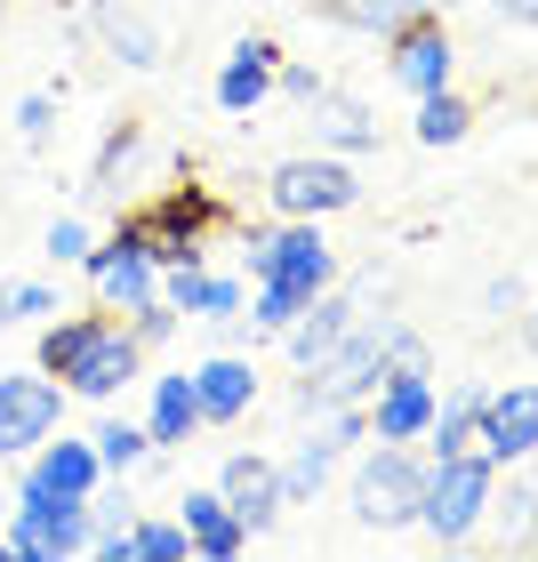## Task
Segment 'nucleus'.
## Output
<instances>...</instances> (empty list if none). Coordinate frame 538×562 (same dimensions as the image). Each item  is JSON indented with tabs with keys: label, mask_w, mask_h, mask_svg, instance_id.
<instances>
[{
	"label": "nucleus",
	"mask_w": 538,
	"mask_h": 562,
	"mask_svg": "<svg viewBox=\"0 0 538 562\" xmlns=\"http://www.w3.org/2000/svg\"><path fill=\"white\" fill-rule=\"evenodd\" d=\"M41 370L81 402H113L121 386H137L145 346H137V329L113 322V314H65V322L41 329Z\"/></svg>",
	"instance_id": "obj_1"
},
{
	"label": "nucleus",
	"mask_w": 538,
	"mask_h": 562,
	"mask_svg": "<svg viewBox=\"0 0 538 562\" xmlns=\"http://www.w3.org/2000/svg\"><path fill=\"white\" fill-rule=\"evenodd\" d=\"M217 225H225V201L210 186H169V193H153L145 210L121 217V234L169 273V266H201V241H210Z\"/></svg>",
	"instance_id": "obj_2"
},
{
	"label": "nucleus",
	"mask_w": 538,
	"mask_h": 562,
	"mask_svg": "<svg viewBox=\"0 0 538 562\" xmlns=\"http://www.w3.org/2000/svg\"><path fill=\"white\" fill-rule=\"evenodd\" d=\"M491 491H498V467L482 450H458V458H426V491H418V530L426 539H474L491 522Z\"/></svg>",
	"instance_id": "obj_3"
},
{
	"label": "nucleus",
	"mask_w": 538,
	"mask_h": 562,
	"mask_svg": "<svg viewBox=\"0 0 538 562\" xmlns=\"http://www.w3.org/2000/svg\"><path fill=\"white\" fill-rule=\"evenodd\" d=\"M0 547L16 562H65V554H89V498H57L41 482H24L9 498V530Z\"/></svg>",
	"instance_id": "obj_4"
},
{
	"label": "nucleus",
	"mask_w": 538,
	"mask_h": 562,
	"mask_svg": "<svg viewBox=\"0 0 538 562\" xmlns=\"http://www.w3.org/2000/svg\"><path fill=\"white\" fill-rule=\"evenodd\" d=\"M242 266H249V281H290V290L322 297L329 281H338V249L322 241V217H290V225H273V234H249Z\"/></svg>",
	"instance_id": "obj_5"
},
{
	"label": "nucleus",
	"mask_w": 538,
	"mask_h": 562,
	"mask_svg": "<svg viewBox=\"0 0 538 562\" xmlns=\"http://www.w3.org/2000/svg\"><path fill=\"white\" fill-rule=\"evenodd\" d=\"M418 491H426V458L410 442H378L362 467H354V522L362 530L418 522Z\"/></svg>",
	"instance_id": "obj_6"
},
{
	"label": "nucleus",
	"mask_w": 538,
	"mask_h": 562,
	"mask_svg": "<svg viewBox=\"0 0 538 562\" xmlns=\"http://www.w3.org/2000/svg\"><path fill=\"white\" fill-rule=\"evenodd\" d=\"M266 193H273L281 217H338V210L362 201V186H354V169L338 153H290V161L266 177Z\"/></svg>",
	"instance_id": "obj_7"
},
{
	"label": "nucleus",
	"mask_w": 538,
	"mask_h": 562,
	"mask_svg": "<svg viewBox=\"0 0 538 562\" xmlns=\"http://www.w3.org/2000/svg\"><path fill=\"white\" fill-rule=\"evenodd\" d=\"M57 426H65V386H57V378H48L41 362L0 378V458L41 450Z\"/></svg>",
	"instance_id": "obj_8"
},
{
	"label": "nucleus",
	"mask_w": 538,
	"mask_h": 562,
	"mask_svg": "<svg viewBox=\"0 0 538 562\" xmlns=\"http://www.w3.org/2000/svg\"><path fill=\"white\" fill-rule=\"evenodd\" d=\"M81 266H89V281H97V305H105V314H137V305H153V297H161V266H153L130 234L89 241V258H81Z\"/></svg>",
	"instance_id": "obj_9"
},
{
	"label": "nucleus",
	"mask_w": 538,
	"mask_h": 562,
	"mask_svg": "<svg viewBox=\"0 0 538 562\" xmlns=\"http://www.w3.org/2000/svg\"><path fill=\"white\" fill-rule=\"evenodd\" d=\"M386 72L410 89V97H434V89H450V72H458V48L442 33V16H410L402 33L386 41Z\"/></svg>",
	"instance_id": "obj_10"
},
{
	"label": "nucleus",
	"mask_w": 538,
	"mask_h": 562,
	"mask_svg": "<svg viewBox=\"0 0 538 562\" xmlns=\"http://www.w3.org/2000/svg\"><path fill=\"white\" fill-rule=\"evenodd\" d=\"M474 450L491 458V467H515V458H530V450H538V386H498V394H482Z\"/></svg>",
	"instance_id": "obj_11"
},
{
	"label": "nucleus",
	"mask_w": 538,
	"mask_h": 562,
	"mask_svg": "<svg viewBox=\"0 0 538 562\" xmlns=\"http://www.w3.org/2000/svg\"><path fill=\"white\" fill-rule=\"evenodd\" d=\"M434 378L426 370H394L386 386H378L370 402H362V418H370V434L378 442H426V426H434Z\"/></svg>",
	"instance_id": "obj_12"
},
{
	"label": "nucleus",
	"mask_w": 538,
	"mask_h": 562,
	"mask_svg": "<svg viewBox=\"0 0 538 562\" xmlns=\"http://www.w3.org/2000/svg\"><path fill=\"white\" fill-rule=\"evenodd\" d=\"M217 491H225V506L249 522V539H258L266 522H281V506H290V498H281V467H273V458H258V450H234V458H225Z\"/></svg>",
	"instance_id": "obj_13"
},
{
	"label": "nucleus",
	"mask_w": 538,
	"mask_h": 562,
	"mask_svg": "<svg viewBox=\"0 0 538 562\" xmlns=\"http://www.w3.org/2000/svg\"><path fill=\"white\" fill-rule=\"evenodd\" d=\"M273 65H281V48H273L266 33L234 41V57H225V72H217V105L234 113V121H249V113L273 97Z\"/></svg>",
	"instance_id": "obj_14"
},
{
	"label": "nucleus",
	"mask_w": 538,
	"mask_h": 562,
	"mask_svg": "<svg viewBox=\"0 0 538 562\" xmlns=\"http://www.w3.org/2000/svg\"><path fill=\"white\" fill-rule=\"evenodd\" d=\"M177 522H186V539L201 562H234L249 547V522L225 506V491H186V506H177Z\"/></svg>",
	"instance_id": "obj_15"
},
{
	"label": "nucleus",
	"mask_w": 538,
	"mask_h": 562,
	"mask_svg": "<svg viewBox=\"0 0 538 562\" xmlns=\"http://www.w3.org/2000/svg\"><path fill=\"white\" fill-rule=\"evenodd\" d=\"M24 482H41V491H57V498H89L97 482H105V467H97V442L48 434V442L33 450V467H24Z\"/></svg>",
	"instance_id": "obj_16"
},
{
	"label": "nucleus",
	"mask_w": 538,
	"mask_h": 562,
	"mask_svg": "<svg viewBox=\"0 0 538 562\" xmlns=\"http://www.w3.org/2000/svg\"><path fill=\"white\" fill-rule=\"evenodd\" d=\"M193 394H201V418H210V426L242 418L249 402H258V362H242V353H210V362L193 370Z\"/></svg>",
	"instance_id": "obj_17"
},
{
	"label": "nucleus",
	"mask_w": 538,
	"mask_h": 562,
	"mask_svg": "<svg viewBox=\"0 0 538 562\" xmlns=\"http://www.w3.org/2000/svg\"><path fill=\"white\" fill-rule=\"evenodd\" d=\"M201 426H210V418H201L193 370H169V378H153V402H145V434H153V450H169V442H193Z\"/></svg>",
	"instance_id": "obj_18"
},
{
	"label": "nucleus",
	"mask_w": 538,
	"mask_h": 562,
	"mask_svg": "<svg viewBox=\"0 0 538 562\" xmlns=\"http://www.w3.org/2000/svg\"><path fill=\"white\" fill-rule=\"evenodd\" d=\"M161 297L177 314H210V322H242V281L234 273H201V266H169Z\"/></svg>",
	"instance_id": "obj_19"
},
{
	"label": "nucleus",
	"mask_w": 538,
	"mask_h": 562,
	"mask_svg": "<svg viewBox=\"0 0 538 562\" xmlns=\"http://www.w3.org/2000/svg\"><path fill=\"white\" fill-rule=\"evenodd\" d=\"M305 113H314V145L322 153H370L378 145V121H370V105H354V97H329L322 89Z\"/></svg>",
	"instance_id": "obj_20"
},
{
	"label": "nucleus",
	"mask_w": 538,
	"mask_h": 562,
	"mask_svg": "<svg viewBox=\"0 0 538 562\" xmlns=\"http://www.w3.org/2000/svg\"><path fill=\"white\" fill-rule=\"evenodd\" d=\"M97 33H105V48H113L121 65H137V72L169 57V48H161V24L137 16V9H121V0H105V9H97Z\"/></svg>",
	"instance_id": "obj_21"
},
{
	"label": "nucleus",
	"mask_w": 538,
	"mask_h": 562,
	"mask_svg": "<svg viewBox=\"0 0 538 562\" xmlns=\"http://www.w3.org/2000/svg\"><path fill=\"white\" fill-rule=\"evenodd\" d=\"M314 9L329 24H346V33H378V41H394L410 16H434L426 0H314Z\"/></svg>",
	"instance_id": "obj_22"
},
{
	"label": "nucleus",
	"mask_w": 538,
	"mask_h": 562,
	"mask_svg": "<svg viewBox=\"0 0 538 562\" xmlns=\"http://www.w3.org/2000/svg\"><path fill=\"white\" fill-rule=\"evenodd\" d=\"M482 394H491V386H458V394H442V402H434V426H426V450H434V458H458V450H474Z\"/></svg>",
	"instance_id": "obj_23"
},
{
	"label": "nucleus",
	"mask_w": 538,
	"mask_h": 562,
	"mask_svg": "<svg viewBox=\"0 0 538 562\" xmlns=\"http://www.w3.org/2000/svg\"><path fill=\"white\" fill-rule=\"evenodd\" d=\"M410 130H418V145H458L474 130V105L458 89H434V97H418V121H410Z\"/></svg>",
	"instance_id": "obj_24"
},
{
	"label": "nucleus",
	"mask_w": 538,
	"mask_h": 562,
	"mask_svg": "<svg viewBox=\"0 0 538 562\" xmlns=\"http://www.w3.org/2000/svg\"><path fill=\"white\" fill-rule=\"evenodd\" d=\"M130 530H137V515H130V498H97L89 491V554H105V562H130Z\"/></svg>",
	"instance_id": "obj_25"
},
{
	"label": "nucleus",
	"mask_w": 538,
	"mask_h": 562,
	"mask_svg": "<svg viewBox=\"0 0 538 562\" xmlns=\"http://www.w3.org/2000/svg\"><path fill=\"white\" fill-rule=\"evenodd\" d=\"M89 442H97V467H105V474H130L137 458L153 450V434H145V426H130V418H105V426L89 434Z\"/></svg>",
	"instance_id": "obj_26"
},
{
	"label": "nucleus",
	"mask_w": 538,
	"mask_h": 562,
	"mask_svg": "<svg viewBox=\"0 0 538 562\" xmlns=\"http://www.w3.org/2000/svg\"><path fill=\"white\" fill-rule=\"evenodd\" d=\"M305 305H314V297H305V290H290V281H258V297H249V322L281 338V329H290V322L305 314Z\"/></svg>",
	"instance_id": "obj_27"
},
{
	"label": "nucleus",
	"mask_w": 538,
	"mask_h": 562,
	"mask_svg": "<svg viewBox=\"0 0 538 562\" xmlns=\"http://www.w3.org/2000/svg\"><path fill=\"white\" fill-rule=\"evenodd\" d=\"M491 515H498V539L523 547L530 530H538V491H530V482H506V498L491 491Z\"/></svg>",
	"instance_id": "obj_28"
},
{
	"label": "nucleus",
	"mask_w": 538,
	"mask_h": 562,
	"mask_svg": "<svg viewBox=\"0 0 538 562\" xmlns=\"http://www.w3.org/2000/svg\"><path fill=\"white\" fill-rule=\"evenodd\" d=\"M193 539H186V522H137L130 530V562H186Z\"/></svg>",
	"instance_id": "obj_29"
},
{
	"label": "nucleus",
	"mask_w": 538,
	"mask_h": 562,
	"mask_svg": "<svg viewBox=\"0 0 538 562\" xmlns=\"http://www.w3.org/2000/svg\"><path fill=\"white\" fill-rule=\"evenodd\" d=\"M41 258L48 266H81L89 258V225L81 217H57V225H48V241H41Z\"/></svg>",
	"instance_id": "obj_30"
},
{
	"label": "nucleus",
	"mask_w": 538,
	"mask_h": 562,
	"mask_svg": "<svg viewBox=\"0 0 538 562\" xmlns=\"http://www.w3.org/2000/svg\"><path fill=\"white\" fill-rule=\"evenodd\" d=\"M41 314H65L48 281H9V322H41Z\"/></svg>",
	"instance_id": "obj_31"
},
{
	"label": "nucleus",
	"mask_w": 538,
	"mask_h": 562,
	"mask_svg": "<svg viewBox=\"0 0 538 562\" xmlns=\"http://www.w3.org/2000/svg\"><path fill=\"white\" fill-rule=\"evenodd\" d=\"M273 89H281V97H298V105H314L329 81H322L314 65H290V57H281V65H273Z\"/></svg>",
	"instance_id": "obj_32"
},
{
	"label": "nucleus",
	"mask_w": 538,
	"mask_h": 562,
	"mask_svg": "<svg viewBox=\"0 0 538 562\" xmlns=\"http://www.w3.org/2000/svg\"><path fill=\"white\" fill-rule=\"evenodd\" d=\"M48 121H57V97L33 89V97L16 105V137H24V145H41V137H48Z\"/></svg>",
	"instance_id": "obj_33"
},
{
	"label": "nucleus",
	"mask_w": 538,
	"mask_h": 562,
	"mask_svg": "<svg viewBox=\"0 0 538 562\" xmlns=\"http://www.w3.org/2000/svg\"><path fill=\"white\" fill-rule=\"evenodd\" d=\"M515 305H523V281H515V273L491 281V314H515Z\"/></svg>",
	"instance_id": "obj_34"
},
{
	"label": "nucleus",
	"mask_w": 538,
	"mask_h": 562,
	"mask_svg": "<svg viewBox=\"0 0 538 562\" xmlns=\"http://www.w3.org/2000/svg\"><path fill=\"white\" fill-rule=\"evenodd\" d=\"M491 9H498L506 24H538V0H491Z\"/></svg>",
	"instance_id": "obj_35"
},
{
	"label": "nucleus",
	"mask_w": 538,
	"mask_h": 562,
	"mask_svg": "<svg viewBox=\"0 0 538 562\" xmlns=\"http://www.w3.org/2000/svg\"><path fill=\"white\" fill-rule=\"evenodd\" d=\"M0 322H9V281H0Z\"/></svg>",
	"instance_id": "obj_36"
},
{
	"label": "nucleus",
	"mask_w": 538,
	"mask_h": 562,
	"mask_svg": "<svg viewBox=\"0 0 538 562\" xmlns=\"http://www.w3.org/2000/svg\"><path fill=\"white\" fill-rule=\"evenodd\" d=\"M0 530H9V498H0Z\"/></svg>",
	"instance_id": "obj_37"
},
{
	"label": "nucleus",
	"mask_w": 538,
	"mask_h": 562,
	"mask_svg": "<svg viewBox=\"0 0 538 562\" xmlns=\"http://www.w3.org/2000/svg\"><path fill=\"white\" fill-rule=\"evenodd\" d=\"M530 338H538V322H530Z\"/></svg>",
	"instance_id": "obj_38"
},
{
	"label": "nucleus",
	"mask_w": 538,
	"mask_h": 562,
	"mask_svg": "<svg viewBox=\"0 0 538 562\" xmlns=\"http://www.w3.org/2000/svg\"><path fill=\"white\" fill-rule=\"evenodd\" d=\"M530 539H538V530H530Z\"/></svg>",
	"instance_id": "obj_39"
}]
</instances>
